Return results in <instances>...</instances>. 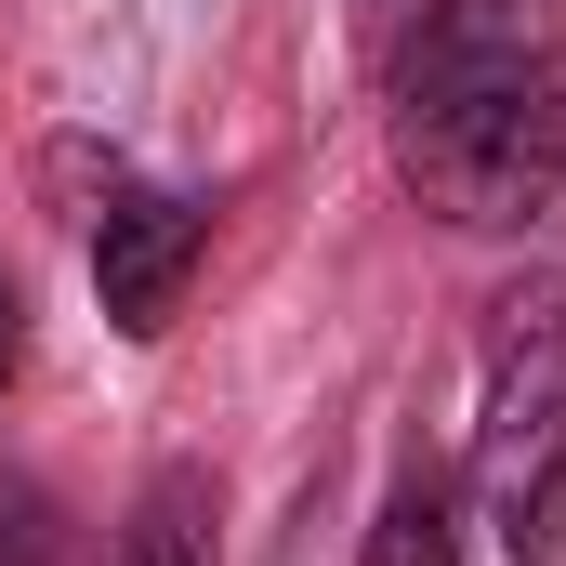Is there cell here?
Returning a JSON list of instances; mask_svg holds the SVG:
<instances>
[{
    "instance_id": "cell-1",
    "label": "cell",
    "mask_w": 566,
    "mask_h": 566,
    "mask_svg": "<svg viewBox=\"0 0 566 566\" xmlns=\"http://www.w3.org/2000/svg\"><path fill=\"white\" fill-rule=\"evenodd\" d=\"M382 80H396V171L434 224L514 238L566 198V106L541 80L527 0H422Z\"/></svg>"
},
{
    "instance_id": "cell-2",
    "label": "cell",
    "mask_w": 566,
    "mask_h": 566,
    "mask_svg": "<svg viewBox=\"0 0 566 566\" xmlns=\"http://www.w3.org/2000/svg\"><path fill=\"white\" fill-rule=\"evenodd\" d=\"M474 488L514 566L566 554V277L488 303V396H474Z\"/></svg>"
},
{
    "instance_id": "cell-3",
    "label": "cell",
    "mask_w": 566,
    "mask_h": 566,
    "mask_svg": "<svg viewBox=\"0 0 566 566\" xmlns=\"http://www.w3.org/2000/svg\"><path fill=\"white\" fill-rule=\"evenodd\" d=\"M185 277H198V211L158 198V185H119L106 224H93V290H106V316H119L133 343H158V329L185 316Z\"/></svg>"
},
{
    "instance_id": "cell-4",
    "label": "cell",
    "mask_w": 566,
    "mask_h": 566,
    "mask_svg": "<svg viewBox=\"0 0 566 566\" xmlns=\"http://www.w3.org/2000/svg\"><path fill=\"white\" fill-rule=\"evenodd\" d=\"M369 566H461V474H448V461H409V474L382 488Z\"/></svg>"
},
{
    "instance_id": "cell-5",
    "label": "cell",
    "mask_w": 566,
    "mask_h": 566,
    "mask_svg": "<svg viewBox=\"0 0 566 566\" xmlns=\"http://www.w3.org/2000/svg\"><path fill=\"white\" fill-rule=\"evenodd\" d=\"M119 566H211V474H198V461H158V474H145Z\"/></svg>"
},
{
    "instance_id": "cell-6",
    "label": "cell",
    "mask_w": 566,
    "mask_h": 566,
    "mask_svg": "<svg viewBox=\"0 0 566 566\" xmlns=\"http://www.w3.org/2000/svg\"><path fill=\"white\" fill-rule=\"evenodd\" d=\"M0 566H66V514L40 474H0Z\"/></svg>"
},
{
    "instance_id": "cell-7",
    "label": "cell",
    "mask_w": 566,
    "mask_h": 566,
    "mask_svg": "<svg viewBox=\"0 0 566 566\" xmlns=\"http://www.w3.org/2000/svg\"><path fill=\"white\" fill-rule=\"evenodd\" d=\"M409 13H422V0H356V40H369V53H396V40H409Z\"/></svg>"
},
{
    "instance_id": "cell-8",
    "label": "cell",
    "mask_w": 566,
    "mask_h": 566,
    "mask_svg": "<svg viewBox=\"0 0 566 566\" xmlns=\"http://www.w3.org/2000/svg\"><path fill=\"white\" fill-rule=\"evenodd\" d=\"M13 369H27V290L0 277V396H13Z\"/></svg>"
}]
</instances>
